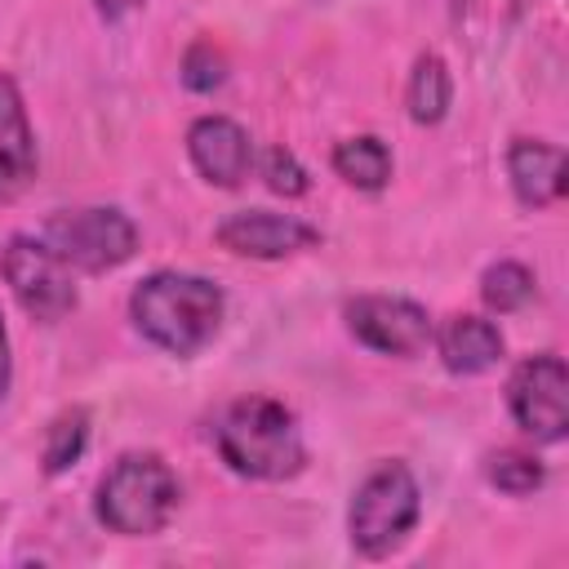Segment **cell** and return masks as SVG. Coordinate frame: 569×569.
I'll use <instances>...</instances> for the list:
<instances>
[{
    "mask_svg": "<svg viewBox=\"0 0 569 569\" xmlns=\"http://www.w3.org/2000/svg\"><path fill=\"white\" fill-rule=\"evenodd\" d=\"M178 498L182 489L173 467L151 449H129L102 471L93 489V516L102 529L120 538H151L169 525Z\"/></svg>",
    "mask_w": 569,
    "mask_h": 569,
    "instance_id": "cell-3",
    "label": "cell"
},
{
    "mask_svg": "<svg viewBox=\"0 0 569 569\" xmlns=\"http://www.w3.org/2000/svg\"><path fill=\"white\" fill-rule=\"evenodd\" d=\"M13 387V356H9V333H4V316H0V405Z\"/></svg>",
    "mask_w": 569,
    "mask_h": 569,
    "instance_id": "cell-21",
    "label": "cell"
},
{
    "mask_svg": "<svg viewBox=\"0 0 569 569\" xmlns=\"http://www.w3.org/2000/svg\"><path fill=\"white\" fill-rule=\"evenodd\" d=\"M485 480H489L493 489L511 493V498H525V493L542 489L547 471H542V462H538L533 453H520V449H498V453H489V458H485Z\"/></svg>",
    "mask_w": 569,
    "mask_h": 569,
    "instance_id": "cell-18",
    "label": "cell"
},
{
    "mask_svg": "<svg viewBox=\"0 0 569 569\" xmlns=\"http://www.w3.org/2000/svg\"><path fill=\"white\" fill-rule=\"evenodd\" d=\"M480 298H485L489 311L511 316V311H520L533 298V271L520 267V262H511V258H502V262H493L480 276Z\"/></svg>",
    "mask_w": 569,
    "mask_h": 569,
    "instance_id": "cell-17",
    "label": "cell"
},
{
    "mask_svg": "<svg viewBox=\"0 0 569 569\" xmlns=\"http://www.w3.org/2000/svg\"><path fill=\"white\" fill-rule=\"evenodd\" d=\"M431 342H436L445 369L449 373H462V378L485 373V369H493L502 360V333H498V325L485 320V316H471V311H458V316L440 320L431 329Z\"/></svg>",
    "mask_w": 569,
    "mask_h": 569,
    "instance_id": "cell-13",
    "label": "cell"
},
{
    "mask_svg": "<svg viewBox=\"0 0 569 569\" xmlns=\"http://www.w3.org/2000/svg\"><path fill=\"white\" fill-rule=\"evenodd\" d=\"M507 409L516 427L542 445H560L569 431V369L556 351L529 356L507 378Z\"/></svg>",
    "mask_w": 569,
    "mask_h": 569,
    "instance_id": "cell-7",
    "label": "cell"
},
{
    "mask_svg": "<svg viewBox=\"0 0 569 569\" xmlns=\"http://www.w3.org/2000/svg\"><path fill=\"white\" fill-rule=\"evenodd\" d=\"M329 164H333V173H338L347 187H356V191H382V187L391 182V151H387V142L373 138V133L342 138V142L333 147Z\"/></svg>",
    "mask_w": 569,
    "mask_h": 569,
    "instance_id": "cell-14",
    "label": "cell"
},
{
    "mask_svg": "<svg viewBox=\"0 0 569 569\" xmlns=\"http://www.w3.org/2000/svg\"><path fill=\"white\" fill-rule=\"evenodd\" d=\"M98 4V13L107 18V22H116V18H124V13H133L142 0H93Z\"/></svg>",
    "mask_w": 569,
    "mask_h": 569,
    "instance_id": "cell-22",
    "label": "cell"
},
{
    "mask_svg": "<svg viewBox=\"0 0 569 569\" xmlns=\"http://www.w3.org/2000/svg\"><path fill=\"white\" fill-rule=\"evenodd\" d=\"M0 276L31 320H62L76 307V271L49 249L44 236H9L0 249Z\"/></svg>",
    "mask_w": 569,
    "mask_h": 569,
    "instance_id": "cell-6",
    "label": "cell"
},
{
    "mask_svg": "<svg viewBox=\"0 0 569 569\" xmlns=\"http://www.w3.org/2000/svg\"><path fill=\"white\" fill-rule=\"evenodd\" d=\"M449 102H453V76L445 67L440 53H422L409 71V84H405V107L418 124H440L449 116Z\"/></svg>",
    "mask_w": 569,
    "mask_h": 569,
    "instance_id": "cell-15",
    "label": "cell"
},
{
    "mask_svg": "<svg viewBox=\"0 0 569 569\" xmlns=\"http://www.w3.org/2000/svg\"><path fill=\"white\" fill-rule=\"evenodd\" d=\"M213 440H218V458L244 480L276 485V480H293L307 467L302 427L293 409L271 396L231 400L213 427Z\"/></svg>",
    "mask_w": 569,
    "mask_h": 569,
    "instance_id": "cell-2",
    "label": "cell"
},
{
    "mask_svg": "<svg viewBox=\"0 0 569 569\" xmlns=\"http://www.w3.org/2000/svg\"><path fill=\"white\" fill-rule=\"evenodd\" d=\"M213 240L236 253V258H262V262H276V258H293L302 249H311L320 240L316 227H307L302 218L293 213H276V209H236L218 222Z\"/></svg>",
    "mask_w": 569,
    "mask_h": 569,
    "instance_id": "cell-9",
    "label": "cell"
},
{
    "mask_svg": "<svg viewBox=\"0 0 569 569\" xmlns=\"http://www.w3.org/2000/svg\"><path fill=\"white\" fill-rule=\"evenodd\" d=\"M418 516H422V489H418L413 471L405 462H378L356 485L351 507H347L351 547L369 560H382L396 547H405Z\"/></svg>",
    "mask_w": 569,
    "mask_h": 569,
    "instance_id": "cell-4",
    "label": "cell"
},
{
    "mask_svg": "<svg viewBox=\"0 0 569 569\" xmlns=\"http://www.w3.org/2000/svg\"><path fill=\"white\" fill-rule=\"evenodd\" d=\"M507 178L525 209H547L565 196V151L542 138H516L507 147Z\"/></svg>",
    "mask_w": 569,
    "mask_h": 569,
    "instance_id": "cell-12",
    "label": "cell"
},
{
    "mask_svg": "<svg viewBox=\"0 0 569 569\" xmlns=\"http://www.w3.org/2000/svg\"><path fill=\"white\" fill-rule=\"evenodd\" d=\"M49 249L71 267V271H84V276H102V271H116L124 267L133 253H138V227L124 209L116 204H84V209H58L44 231Z\"/></svg>",
    "mask_w": 569,
    "mask_h": 569,
    "instance_id": "cell-5",
    "label": "cell"
},
{
    "mask_svg": "<svg viewBox=\"0 0 569 569\" xmlns=\"http://www.w3.org/2000/svg\"><path fill=\"white\" fill-rule=\"evenodd\" d=\"M262 178L276 196H302L311 182H307V169L298 164V156L289 147H267L262 151Z\"/></svg>",
    "mask_w": 569,
    "mask_h": 569,
    "instance_id": "cell-20",
    "label": "cell"
},
{
    "mask_svg": "<svg viewBox=\"0 0 569 569\" xmlns=\"http://www.w3.org/2000/svg\"><path fill=\"white\" fill-rule=\"evenodd\" d=\"M36 178V133L13 76L0 71V200H18Z\"/></svg>",
    "mask_w": 569,
    "mask_h": 569,
    "instance_id": "cell-11",
    "label": "cell"
},
{
    "mask_svg": "<svg viewBox=\"0 0 569 569\" xmlns=\"http://www.w3.org/2000/svg\"><path fill=\"white\" fill-rule=\"evenodd\" d=\"M222 80H227V58H222L209 40H196V44L187 49V58H182V84L196 89V93H209V89H218Z\"/></svg>",
    "mask_w": 569,
    "mask_h": 569,
    "instance_id": "cell-19",
    "label": "cell"
},
{
    "mask_svg": "<svg viewBox=\"0 0 569 569\" xmlns=\"http://www.w3.org/2000/svg\"><path fill=\"white\" fill-rule=\"evenodd\" d=\"M222 289L196 271H151L129 293L133 329L169 356H196L200 347H209L222 325Z\"/></svg>",
    "mask_w": 569,
    "mask_h": 569,
    "instance_id": "cell-1",
    "label": "cell"
},
{
    "mask_svg": "<svg viewBox=\"0 0 569 569\" xmlns=\"http://www.w3.org/2000/svg\"><path fill=\"white\" fill-rule=\"evenodd\" d=\"M342 320L351 338L378 356H418L436 329L422 302L396 293H360L342 307Z\"/></svg>",
    "mask_w": 569,
    "mask_h": 569,
    "instance_id": "cell-8",
    "label": "cell"
},
{
    "mask_svg": "<svg viewBox=\"0 0 569 569\" xmlns=\"http://www.w3.org/2000/svg\"><path fill=\"white\" fill-rule=\"evenodd\" d=\"M84 445H89V413H84V409H62V413L44 427V449H40L44 471H49V476H62L71 462H80Z\"/></svg>",
    "mask_w": 569,
    "mask_h": 569,
    "instance_id": "cell-16",
    "label": "cell"
},
{
    "mask_svg": "<svg viewBox=\"0 0 569 569\" xmlns=\"http://www.w3.org/2000/svg\"><path fill=\"white\" fill-rule=\"evenodd\" d=\"M187 156H191L196 173L213 187H240L253 169V142L227 116H200L187 129Z\"/></svg>",
    "mask_w": 569,
    "mask_h": 569,
    "instance_id": "cell-10",
    "label": "cell"
}]
</instances>
